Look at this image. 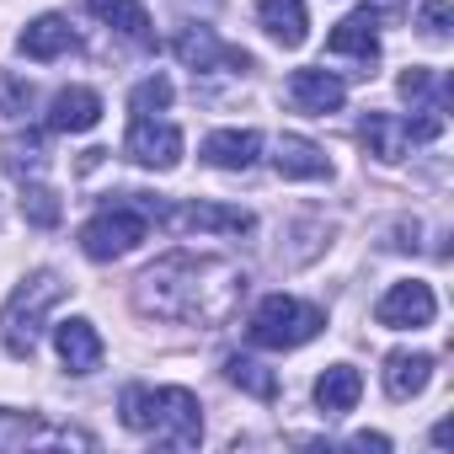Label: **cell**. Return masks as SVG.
Returning <instances> with one entry per match:
<instances>
[{
    "mask_svg": "<svg viewBox=\"0 0 454 454\" xmlns=\"http://www.w3.org/2000/svg\"><path fill=\"white\" fill-rule=\"evenodd\" d=\"M449 22H454V6H449V0H427V6L417 12V27H422L427 38H449Z\"/></svg>",
    "mask_w": 454,
    "mask_h": 454,
    "instance_id": "cell-28",
    "label": "cell"
},
{
    "mask_svg": "<svg viewBox=\"0 0 454 454\" xmlns=\"http://www.w3.org/2000/svg\"><path fill=\"white\" fill-rule=\"evenodd\" d=\"M171 49H176V59H182L187 70H214V65H224V70H252V65H257L247 49H224V43L214 38V27H182Z\"/></svg>",
    "mask_w": 454,
    "mask_h": 454,
    "instance_id": "cell-9",
    "label": "cell"
},
{
    "mask_svg": "<svg viewBox=\"0 0 454 454\" xmlns=\"http://www.w3.org/2000/svg\"><path fill=\"white\" fill-rule=\"evenodd\" d=\"M129 107H134V118H155V113H166V107H171V81H166V75L139 81L134 97H129Z\"/></svg>",
    "mask_w": 454,
    "mask_h": 454,
    "instance_id": "cell-25",
    "label": "cell"
},
{
    "mask_svg": "<svg viewBox=\"0 0 454 454\" xmlns=\"http://www.w3.org/2000/svg\"><path fill=\"white\" fill-rule=\"evenodd\" d=\"M102 123V97L91 86H65L54 102H49V129L54 134H86Z\"/></svg>",
    "mask_w": 454,
    "mask_h": 454,
    "instance_id": "cell-12",
    "label": "cell"
},
{
    "mask_svg": "<svg viewBox=\"0 0 454 454\" xmlns=\"http://www.w3.org/2000/svg\"><path fill=\"white\" fill-rule=\"evenodd\" d=\"M54 348H59V358H65L70 374H91V369L102 364V337H97V326L81 321V316L54 326Z\"/></svg>",
    "mask_w": 454,
    "mask_h": 454,
    "instance_id": "cell-15",
    "label": "cell"
},
{
    "mask_svg": "<svg viewBox=\"0 0 454 454\" xmlns=\"http://www.w3.org/2000/svg\"><path fill=\"white\" fill-rule=\"evenodd\" d=\"M224 380L231 385H241L247 395H257V401H273L278 395V374L273 369H262L257 358H247V353H231L224 358Z\"/></svg>",
    "mask_w": 454,
    "mask_h": 454,
    "instance_id": "cell-23",
    "label": "cell"
},
{
    "mask_svg": "<svg viewBox=\"0 0 454 454\" xmlns=\"http://www.w3.org/2000/svg\"><path fill=\"white\" fill-rule=\"evenodd\" d=\"M139 198V208L150 214V219H160L171 236H187V231H219V236H247L252 231V214L247 208H224V203H160V198H150V192H134Z\"/></svg>",
    "mask_w": 454,
    "mask_h": 454,
    "instance_id": "cell-6",
    "label": "cell"
},
{
    "mask_svg": "<svg viewBox=\"0 0 454 454\" xmlns=\"http://www.w3.org/2000/svg\"><path fill=\"white\" fill-rule=\"evenodd\" d=\"M118 411L129 433H145L166 449H192L203 438V406L182 385H129Z\"/></svg>",
    "mask_w": 454,
    "mask_h": 454,
    "instance_id": "cell-2",
    "label": "cell"
},
{
    "mask_svg": "<svg viewBox=\"0 0 454 454\" xmlns=\"http://www.w3.org/2000/svg\"><path fill=\"white\" fill-rule=\"evenodd\" d=\"M27 443H81V449H91L86 433H70V427L54 433L27 411H0V449H27Z\"/></svg>",
    "mask_w": 454,
    "mask_h": 454,
    "instance_id": "cell-17",
    "label": "cell"
},
{
    "mask_svg": "<svg viewBox=\"0 0 454 454\" xmlns=\"http://www.w3.org/2000/svg\"><path fill=\"white\" fill-rule=\"evenodd\" d=\"M358 395H364V374H358L353 364H332V369L316 380V406H321L326 417L353 411V406H358Z\"/></svg>",
    "mask_w": 454,
    "mask_h": 454,
    "instance_id": "cell-21",
    "label": "cell"
},
{
    "mask_svg": "<svg viewBox=\"0 0 454 454\" xmlns=\"http://www.w3.org/2000/svg\"><path fill=\"white\" fill-rule=\"evenodd\" d=\"M247 294V268L231 257H198V252H171L155 268L139 273L134 305L160 321H187V326H224Z\"/></svg>",
    "mask_w": 454,
    "mask_h": 454,
    "instance_id": "cell-1",
    "label": "cell"
},
{
    "mask_svg": "<svg viewBox=\"0 0 454 454\" xmlns=\"http://www.w3.org/2000/svg\"><path fill=\"white\" fill-rule=\"evenodd\" d=\"M123 150H129V160H139V166H150V171H171V166L182 160V129L155 123V118H134Z\"/></svg>",
    "mask_w": 454,
    "mask_h": 454,
    "instance_id": "cell-8",
    "label": "cell"
},
{
    "mask_svg": "<svg viewBox=\"0 0 454 454\" xmlns=\"http://www.w3.org/2000/svg\"><path fill=\"white\" fill-rule=\"evenodd\" d=\"M75 49V33H70V22L65 17H38V22H27V33H22V54L27 59H59V54H70Z\"/></svg>",
    "mask_w": 454,
    "mask_h": 454,
    "instance_id": "cell-22",
    "label": "cell"
},
{
    "mask_svg": "<svg viewBox=\"0 0 454 454\" xmlns=\"http://www.w3.org/2000/svg\"><path fill=\"white\" fill-rule=\"evenodd\" d=\"M427 380H433V353H390V358H385V395H390V401L422 395Z\"/></svg>",
    "mask_w": 454,
    "mask_h": 454,
    "instance_id": "cell-19",
    "label": "cell"
},
{
    "mask_svg": "<svg viewBox=\"0 0 454 454\" xmlns=\"http://www.w3.org/2000/svg\"><path fill=\"white\" fill-rule=\"evenodd\" d=\"M65 300V278L59 273H33L0 310V332H6V353L12 358H33L38 337H43V316Z\"/></svg>",
    "mask_w": 454,
    "mask_h": 454,
    "instance_id": "cell-3",
    "label": "cell"
},
{
    "mask_svg": "<svg viewBox=\"0 0 454 454\" xmlns=\"http://www.w3.org/2000/svg\"><path fill=\"white\" fill-rule=\"evenodd\" d=\"M353 449H380V454H385V449H390V438H385V433H358V438H353Z\"/></svg>",
    "mask_w": 454,
    "mask_h": 454,
    "instance_id": "cell-29",
    "label": "cell"
},
{
    "mask_svg": "<svg viewBox=\"0 0 454 454\" xmlns=\"http://www.w3.org/2000/svg\"><path fill=\"white\" fill-rule=\"evenodd\" d=\"M22 214H27V224H38V231H54L65 208H59V198L43 182H33V187H22Z\"/></svg>",
    "mask_w": 454,
    "mask_h": 454,
    "instance_id": "cell-24",
    "label": "cell"
},
{
    "mask_svg": "<svg viewBox=\"0 0 454 454\" xmlns=\"http://www.w3.org/2000/svg\"><path fill=\"white\" fill-rule=\"evenodd\" d=\"M395 247H401V252L417 247V224H395Z\"/></svg>",
    "mask_w": 454,
    "mask_h": 454,
    "instance_id": "cell-30",
    "label": "cell"
},
{
    "mask_svg": "<svg viewBox=\"0 0 454 454\" xmlns=\"http://www.w3.org/2000/svg\"><path fill=\"white\" fill-rule=\"evenodd\" d=\"M257 22L273 43L300 49L310 38V17H305V0H257Z\"/></svg>",
    "mask_w": 454,
    "mask_h": 454,
    "instance_id": "cell-16",
    "label": "cell"
},
{
    "mask_svg": "<svg viewBox=\"0 0 454 454\" xmlns=\"http://www.w3.org/2000/svg\"><path fill=\"white\" fill-rule=\"evenodd\" d=\"M438 316V300L422 278H406V284H390L374 305V321L390 326V332H417V326H433Z\"/></svg>",
    "mask_w": 454,
    "mask_h": 454,
    "instance_id": "cell-7",
    "label": "cell"
},
{
    "mask_svg": "<svg viewBox=\"0 0 454 454\" xmlns=\"http://www.w3.org/2000/svg\"><path fill=\"white\" fill-rule=\"evenodd\" d=\"M86 12L91 17H102L113 33H123L129 43H139V49H150L155 43V33H150V12L139 6V0H86Z\"/></svg>",
    "mask_w": 454,
    "mask_h": 454,
    "instance_id": "cell-20",
    "label": "cell"
},
{
    "mask_svg": "<svg viewBox=\"0 0 454 454\" xmlns=\"http://www.w3.org/2000/svg\"><path fill=\"white\" fill-rule=\"evenodd\" d=\"M145 236H150V214H145L139 198L129 192V203L102 208L86 231H81V252H86L91 262H118V257H129Z\"/></svg>",
    "mask_w": 454,
    "mask_h": 454,
    "instance_id": "cell-5",
    "label": "cell"
},
{
    "mask_svg": "<svg viewBox=\"0 0 454 454\" xmlns=\"http://www.w3.org/2000/svg\"><path fill=\"white\" fill-rule=\"evenodd\" d=\"M273 166H278V176H289V182H321V176H332L326 150H321L316 139H305V134H284L278 150H273Z\"/></svg>",
    "mask_w": 454,
    "mask_h": 454,
    "instance_id": "cell-13",
    "label": "cell"
},
{
    "mask_svg": "<svg viewBox=\"0 0 454 454\" xmlns=\"http://www.w3.org/2000/svg\"><path fill=\"white\" fill-rule=\"evenodd\" d=\"M289 102L300 113H310V118H326V113H337L348 102V86L332 70H294L289 75Z\"/></svg>",
    "mask_w": 454,
    "mask_h": 454,
    "instance_id": "cell-11",
    "label": "cell"
},
{
    "mask_svg": "<svg viewBox=\"0 0 454 454\" xmlns=\"http://www.w3.org/2000/svg\"><path fill=\"white\" fill-rule=\"evenodd\" d=\"M380 12L374 6H364V12H353V17H342L337 27H332V38H326V54H348V59H358V65H374L380 59Z\"/></svg>",
    "mask_w": 454,
    "mask_h": 454,
    "instance_id": "cell-10",
    "label": "cell"
},
{
    "mask_svg": "<svg viewBox=\"0 0 454 454\" xmlns=\"http://www.w3.org/2000/svg\"><path fill=\"white\" fill-rule=\"evenodd\" d=\"M321 326H326V310L300 305V300H289V294H268V300L252 310L247 337H252L257 348H278V353H289V348H305Z\"/></svg>",
    "mask_w": 454,
    "mask_h": 454,
    "instance_id": "cell-4",
    "label": "cell"
},
{
    "mask_svg": "<svg viewBox=\"0 0 454 454\" xmlns=\"http://www.w3.org/2000/svg\"><path fill=\"white\" fill-rule=\"evenodd\" d=\"M257 155H262V134H252V129H219L203 139V160L219 171H247V166H257Z\"/></svg>",
    "mask_w": 454,
    "mask_h": 454,
    "instance_id": "cell-14",
    "label": "cell"
},
{
    "mask_svg": "<svg viewBox=\"0 0 454 454\" xmlns=\"http://www.w3.org/2000/svg\"><path fill=\"white\" fill-rule=\"evenodd\" d=\"M358 134H364L369 155H374V160H385V166H395V160L406 155V145H411V134H406V118H395V113H364Z\"/></svg>",
    "mask_w": 454,
    "mask_h": 454,
    "instance_id": "cell-18",
    "label": "cell"
},
{
    "mask_svg": "<svg viewBox=\"0 0 454 454\" xmlns=\"http://www.w3.org/2000/svg\"><path fill=\"white\" fill-rule=\"evenodd\" d=\"M6 166H12V176H38L43 171V145L38 139H17V145H6Z\"/></svg>",
    "mask_w": 454,
    "mask_h": 454,
    "instance_id": "cell-26",
    "label": "cell"
},
{
    "mask_svg": "<svg viewBox=\"0 0 454 454\" xmlns=\"http://www.w3.org/2000/svg\"><path fill=\"white\" fill-rule=\"evenodd\" d=\"M33 107V91H27V81H17V75H0V113L6 118H22Z\"/></svg>",
    "mask_w": 454,
    "mask_h": 454,
    "instance_id": "cell-27",
    "label": "cell"
}]
</instances>
